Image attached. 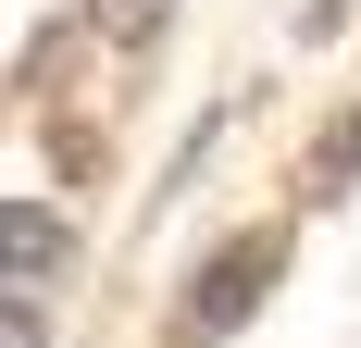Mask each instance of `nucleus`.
<instances>
[{
    "label": "nucleus",
    "mask_w": 361,
    "mask_h": 348,
    "mask_svg": "<svg viewBox=\"0 0 361 348\" xmlns=\"http://www.w3.org/2000/svg\"><path fill=\"white\" fill-rule=\"evenodd\" d=\"M262 286H274V237H237V249L212 261V274L187 286V311H175V336H200V348H212V336H237V323L262 311Z\"/></svg>",
    "instance_id": "f257e3e1"
},
{
    "label": "nucleus",
    "mask_w": 361,
    "mask_h": 348,
    "mask_svg": "<svg viewBox=\"0 0 361 348\" xmlns=\"http://www.w3.org/2000/svg\"><path fill=\"white\" fill-rule=\"evenodd\" d=\"M50 261H63V211H50V199H13V211H0V274H13V299H37Z\"/></svg>",
    "instance_id": "f03ea898"
},
{
    "label": "nucleus",
    "mask_w": 361,
    "mask_h": 348,
    "mask_svg": "<svg viewBox=\"0 0 361 348\" xmlns=\"http://www.w3.org/2000/svg\"><path fill=\"white\" fill-rule=\"evenodd\" d=\"M349 174H361V112L324 125V149H312V199H349Z\"/></svg>",
    "instance_id": "7ed1b4c3"
},
{
    "label": "nucleus",
    "mask_w": 361,
    "mask_h": 348,
    "mask_svg": "<svg viewBox=\"0 0 361 348\" xmlns=\"http://www.w3.org/2000/svg\"><path fill=\"white\" fill-rule=\"evenodd\" d=\"M87 13H100L112 37H162V0H87Z\"/></svg>",
    "instance_id": "20e7f679"
},
{
    "label": "nucleus",
    "mask_w": 361,
    "mask_h": 348,
    "mask_svg": "<svg viewBox=\"0 0 361 348\" xmlns=\"http://www.w3.org/2000/svg\"><path fill=\"white\" fill-rule=\"evenodd\" d=\"M0 348H37V299H13V311H0Z\"/></svg>",
    "instance_id": "39448f33"
}]
</instances>
